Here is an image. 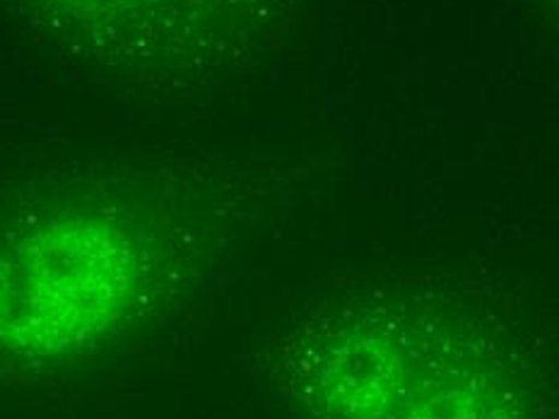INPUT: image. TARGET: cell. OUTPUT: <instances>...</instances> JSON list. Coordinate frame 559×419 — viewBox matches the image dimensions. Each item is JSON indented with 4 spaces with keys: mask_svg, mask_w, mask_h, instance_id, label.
<instances>
[{
    "mask_svg": "<svg viewBox=\"0 0 559 419\" xmlns=\"http://www.w3.org/2000/svg\"><path fill=\"white\" fill-rule=\"evenodd\" d=\"M343 364L353 371L333 386L355 388L333 398L343 419H509L492 374L411 331L359 340Z\"/></svg>",
    "mask_w": 559,
    "mask_h": 419,
    "instance_id": "cell-1",
    "label": "cell"
}]
</instances>
